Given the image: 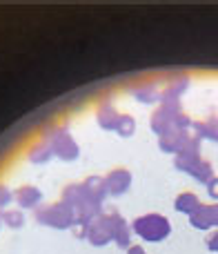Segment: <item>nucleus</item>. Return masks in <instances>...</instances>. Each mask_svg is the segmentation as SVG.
Listing matches in <instances>:
<instances>
[{"instance_id": "obj_18", "label": "nucleus", "mask_w": 218, "mask_h": 254, "mask_svg": "<svg viewBox=\"0 0 218 254\" xmlns=\"http://www.w3.org/2000/svg\"><path fill=\"white\" fill-rule=\"evenodd\" d=\"M2 221L9 225V228H20L25 219H22V212H4Z\"/></svg>"}, {"instance_id": "obj_11", "label": "nucleus", "mask_w": 218, "mask_h": 254, "mask_svg": "<svg viewBox=\"0 0 218 254\" xmlns=\"http://www.w3.org/2000/svg\"><path fill=\"white\" fill-rule=\"evenodd\" d=\"M201 205V198L196 196L194 192H183V194H178L176 196V203H174V207L178 212H185V214H192L196 207Z\"/></svg>"}, {"instance_id": "obj_3", "label": "nucleus", "mask_w": 218, "mask_h": 254, "mask_svg": "<svg viewBox=\"0 0 218 254\" xmlns=\"http://www.w3.org/2000/svg\"><path fill=\"white\" fill-rule=\"evenodd\" d=\"M174 165L178 167L180 172L192 174L194 179L201 181V183H207V181L214 176V172H212V163L203 161L201 154H178Z\"/></svg>"}, {"instance_id": "obj_6", "label": "nucleus", "mask_w": 218, "mask_h": 254, "mask_svg": "<svg viewBox=\"0 0 218 254\" xmlns=\"http://www.w3.org/2000/svg\"><path fill=\"white\" fill-rule=\"evenodd\" d=\"M129 185H131V174L125 167H116L105 176V190L107 194H113V196H120L122 192H127Z\"/></svg>"}, {"instance_id": "obj_21", "label": "nucleus", "mask_w": 218, "mask_h": 254, "mask_svg": "<svg viewBox=\"0 0 218 254\" xmlns=\"http://www.w3.org/2000/svg\"><path fill=\"white\" fill-rule=\"evenodd\" d=\"M207 248H210L212 252H218V230L207 237Z\"/></svg>"}, {"instance_id": "obj_9", "label": "nucleus", "mask_w": 218, "mask_h": 254, "mask_svg": "<svg viewBox=\"0 0 218 254\" xmlns=\"http://www.w3.org/2000/svg\"><path fill=\"white\" fill-rule=\"evenodd\" d=\"M13 198H16L18 205H22V207H36L40 201V190H36L34 185H25V188L16 190Z\"/></svg>"}, {"instance_id": "obj_12", "label": "nucleus", "mask_w": 218, "mask_h": 254, "mask_svg": "<svg viewBox=\"0 0 218 254\" xmlns=\"http://www.w3.org/2000/svg\"><path fill=\"white\" fill-rule=\"evenodd\" d=\"M85 198H87V194H85L83 185H69V188H65V194H62V203L69 205L71 210H76Z\"/></svg>"}, {"instance_id": "obj_17", "label": "nucleus", "mask_w": 218, "mask_h": 254, "mask_svg": "<svg viewBox=\"0 0 218 254\" xmlns=\"http://www.w3.org/2000/svg\"><path fill=\"white\" fill-rule=\"evenodd\" d=\"M49 156H54V154H52V145H49V147H45V145H36V147L31 149V154H29V158L34 163H45Z\"/></svg>"}, {"instance_id": "obj_20", "label": "nucleus", "mask_w": 218, "mask_h": 254, "mask_svg": "<svg viewBox=\"0 0 218 254\" xmlns=\"http://www.w3.org/2000/svg\"><path fill=\"white\" fill-rule=\"evenodd\" d=\"M11 198H13V194L9 192L4 185H0V207H4L7 203H11Z\"/></svg>"}, {"instance_id": "obj_15", "label": "nucleus", "mask_w": 218, "mask_h": 254, "mask_svg": "<svg viewBox=\"0 0 218 254\" xmlns=\"http://www.w3.org/2000/svg\"><path fill=\"white\" fill-rule=\"evenodd\" d=\"M116 131L120 136H131L136 131V121L131 119V116H127V114H120V121H118V125H116Z\"/></svg>"}, {"instance_id": "obj_4", "label": "nucleus", "mask_w": 218, "mask_h": 254, "mask_svg": "<svg viewBox=\"0 0 218 254\" xmlns=\"http://www.w3.org/2000/svg\"><path fill=\"white\" fill-rule=\"evenodd\" d=\"M92 246H105L111 241V214H98L96 219L89 221L87 237Z\"/></svg>"}, {"instance_id": "obj_16", "label": "nucleus", "mask_w": 218, "mask_h": 254, "mask_svg": "<svg viewBox=\"0 0 218 254\" xmlns=\"http://www.w3.org/2000/svg\"><path fill=\"white\" fill-rule=\"evenodd\" d=\"M194 127H196L203 136H210V138L218 140V119H212V121H207V123H196Z\"/></svg>"}, {"instance_id": "obj_13", "label": "nucleus", "mask_w": 218, "mask_h": 254, "mask_svg": "<svg viewBox=\"0 0 218 254\" xmlns=\"http://www.w3.org/2000/svg\"><path fill=\"white\" fill-rule=\"evenodd\" d=\"M118 121H120V114H118L111 105L101 107V112H98V125L101 127H105V129H116Z\"/></svg>"}, {"instance_id": "obj_19", "label": "nucleus", "mask_w": 218, "mask_h": 254, "mask_svg": "<svg viewBox=\"0 0 218 254\" xmlns=\"http://www.w3.org/2000/svg\"><path fill=\"white\" fill-rule=\"evenodd\" d=\"M207 192H210L212 198H218V176H212L207 181Z\"/></svg>"}, {"instance_id": "obj_7", "label": "nucleus", "mask_w": 218, "mask_h": 254, "mask_svg": "<svg viewBox=\"0 0 218 254\" xmlns=\"http://www.w3.org/2000/svg\"><path fill=\"white\" fill-rule=\"evenodd\" d=\"M129 237H131V230L125 223V219H120L118 214H111V239L120 248H129V241H131Z\"/></svg>"}, {"instance_id": "obj_23", "label": "nucleus", "mask_w": 218, "mask_h": 254, "mask_svg": "<svg viewBox=\"0 0 218 254\" xmlns=\"http://www.w3.org/2000/svg\"><path fill=\"white\" fill-rule=\"evenodd\" d=\"M127 254H147V252H145V248H140V246H129Z\"/></svg>"}, {"instance_id": "obj_14", "label": "nucleus", "mask_w": 218, "mask_h": 254, "mask_svg": "<svg viewBox=\"0 0 218 254\" xmlns=\"http://www.w3.org/2000/svg\"><path fill=\"white\" fill-rule=\"evenodd\" d=\"M178 134H180V129H176V127H171V129H167L165 134H161V147L165 149V152H176Z\"/></svg>"}, {"instance_id": "obj_10", "label": "nucleus", "mask_w": 218, "mask_h": 254, "mask_svg": "<svg viewBox=\"0 0 218 254\" xmlns=\"http://www.w3.org/2000/svg\"><path fill=\"white\" fill-rule=\"evenodd\" d=\"M189 223H192L196 230H210L212 225H214L212 223V216H210V205H203L201 203V205L189 214Z\"/></svg>"}, {"instance_id": "obj_5", "label": "nucleus", "mask_w": 218, "mask_h": 254, "mask_svg": "<svg viewBox=\"0 0 218 254\" xmlns=\"http://www.w3.org/2000/svg\"><path fill=\"white\" fill-rule=\"evenodd\" d=\"M49 145H52V154H56L62 161H74L78 156V145L74 143V138L67 131H56Z\"/></svg>"}, {"instance_id": "obj_8", "label": "nucleus", "mask_w": 218, "mask_h": 254, "mask_svg": "<svg viewBox=\"0 0 218 254\" xmlns=\"http://www.w3.org/2000/svg\"><path fill=\"white\" fill-rule=\"evenodd\" d=\"M83 190H85V194H87L89 201L101 203L103 198H105V194H107V190H105V179H101V176H89V179L85 181Z\"/></svg>"}, {"instance_id": "obj_2", "label": "nucleus", "mask_w": 218, "mask_h": 254, "mask_svg": "<svg viewBox=\"0 0 218 254\" xmlns=\"http://www.w3.org/2000/svg\"><path fill=\"white\" fill-rule=\"evenodd\" d=\"M38 221L45 225H52V228H58V230H65V228H71L76 221V212L71 210L69 205L65 203H54V205H47V207H40L38 210Z\"/></svg>"}, {"instance_id": "obj_1", "label": "nucleus", "mask_w": 218, "mask_h": 254, "mask_svg": "<svg viewBox=\"0 0 218 254\" xmlns=\"http://www.w3.org/2000/svg\"><path fill=\"white\" fill-rule=\"evenodd\" d=\"M134 232L140 234V239H145V241H154V243H156V241H163V239L169 237L171 225H169V221H167L163 214L152 212V214L138 216V219L134 221Z\"/></svg>"}, {"instance_id": "obj_22", "label": "nucleus", "mask_w": 218, "mask_h": 254, "mask_svg": "<svg viewBox=\"0 0 218 254\" xmlns=\"http://www.w3.org/2000/svg\"><path fill=\"white\" fill-rule=\"evenodd\" d=\"M210 216H212V223L218 225V203H212L210 205Z\"/></svg>"}]
</instances>
